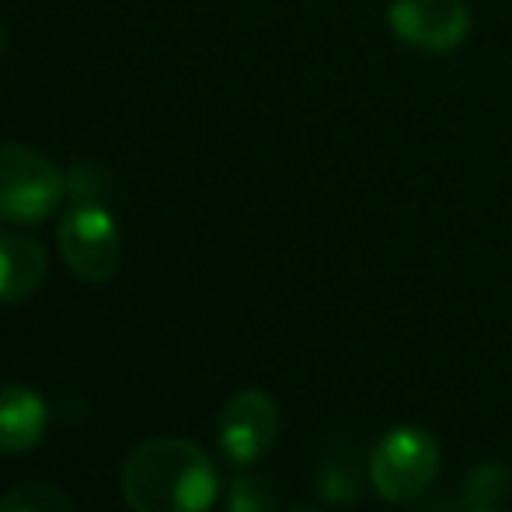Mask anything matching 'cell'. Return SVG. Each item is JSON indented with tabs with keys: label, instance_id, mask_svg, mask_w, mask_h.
<instances>
[{
	"label": "cell",
	"instance_id": "1",
	"mask_svg": "<svg viewBox=\"0 0 512 512\" xmlns=\"http://www.w3.org/2000/svg\"><path fill=\"white\" fill-rule=\"evenodd\" d=\"M216 495L220 471L189 439H147L122 467V499L133 512H209Z\"/></svg>",
	"mask_w": 512,
	"mask_h": 512
},
{
	"label": "cell",
	"instance_id": "6",
	"mask_svg": "<svg viewBox=\"0 0 512 512\" xmlns=\"http://www.w3.org/2000/svg\"><path fill=\"white\" fill-rule=\"evenodd\" d=\"M279 436V405L265 391H241L223 405L216 439L230 464L251 467L272 450Z\"/></svg>",
	"mask_w": 512,
	"mask_h": 512
},
{
	"label": "cell",
	"instance_id": "9",
	"mask_svg": "<svg viewBox=\"0 0 512 512\" xmlns=\"http://www.w3.org/2000/svg\"><path fill=\"white\" fill-rule=\"evenodd\" d=\"M366 478H370V474H366ZM366 478L352 453H328L321 471H317V495H321L328 506H352V502L363 499Z\"/></svg>",
	"mask_w": 512,
	"mask_h": 512
},
{
	"label": "cell",
	"instance_id": "3",
	"mask_svg": "<svg viewBox=\"0 0 512 512\" xmlns=\"http://www.w3.org/2000/svg\"><path fill=\"white\" fill-rule=\"evenodd\" d=\"M67 196V178L28 143H0V220L42 223Z\"/></svg>",
	"mask_w": 512,
	"mask_h": 512
},
{
	"label": "cell",
	"instance_id": "15",
	"mask_svg": "<svg viewBox=\"0 0 512 512\" xmlns=\"http://www.w3.org/2000/svg\"><path fill=\"white\" fill-rule=\"evenodd\" d=\"M0 53H4V25H0Z\"/></svg>",
	"mask_w": 512,
	"mask_h": 512
},
{
	"label": "cell",
	"instance_id": "10",
	"mask_svg": "<svg viewBox=\"0 0 512 512\" xmlns=\"http://www.w3.org/2000/svg\"><path fill=\"white\" fill-rule=\"evenodd\" d=\"M512 488V474L506 464L499 460H485V464L471 467L460 485V506L471 509H499V502L509 495Z\"/></svg>",
	"mask_w": 512,
	"mask_h": 512
},
{
	"label": "cell",
	"instance_id": "14",
	"mask_svg": "<svg viewBox=\"0 0 512 512\" xmlns=\"http://www.w3.org/2000/svg\"><path fill=\"white\" fill-rule=\"evenodd\" d=\"M429 512H499V509H471V506H460V499H457V506H436Z\"/></svg>",
	"mask_w": 512,
	"mask_h": 512
},
{
	"label": "cell",
	"instance_id": "11",
	"mask_svg": "<svg viewBox=\"0 0 512 512\" xmlns=\"http://www.w3.org/2000/svg\"><path fill=\"white\" fill-rule=\"evenodd\" d=\"M227 512H279L276 481L265 474H237L227 488Z\"/></svg>",
	"mask_w": 512,
	"mask_h": 512
},
{
	"label": "cell",
	"instance_id": "2",
	"mask_svg": "<svg viewBox=\"0 0 512 512\" xmlns=\"http://www.w3.org/2000/svg\"><path fill=\"white\" fill-rule=\"evenodd\" d=\"M443 467V453L432 432L415 429V425H398L384 432L370 453V485L384 502L408 506L432 492Z\"/></svg>",
	"mask_w": 512,
	"mask_h": 512
},
{
	"label": "cell",
	"instance_id": "4",
	"mask_svg": "<svg viewBox=\"0 0 512 512\" xmlns=\"http://www.w3.org/2000/svg\"><path fill=\"white\" fill-rule=\"evenodd\" d=\"M56 244L67 269L84 283H108L119 272L122 237L102 203H77L60 220Z\"/></svg>",
	"mask_w": 512,
	"mask_h": 512
},
{
	"label": "cell",
	"instance_id": "12",
	"mask_svg": "<svg viewBox=\"0 0 512 512\" xmlns=\"http://www.w3.org/2000/svg\"><path fill=\"white\" fill-rule=\"evenodd\" d=\"M0 512H77V506L53 485H25L0 499Z\"/></svg>",
	"mask_w": 512,
	"mask_h": 512
},
{
	"label": "cell",
	"instance_id": "16",
	"mask_svg": "<svg viewBox=\"0 0 512 512\" xmlns=\"http://www.w3.org/2000/svg\"><path fill=\"white\" fill-rule=\"evenodd\" d=\"M300 512H304V509H300Z\"/></svg>",
	"mask_w": 512,
	"mask_h": 512
},
{
	"label": "cell",
	"instance_id": "7",
	"mask_svg": "<svg viewBox=\"0 0 512 512\" xmlns=\"http://www.w3.org/2000/svg\"><path fill=\"white\" fill-rule=\"evenodd\" d=\"M46 248L28 234H0V304H25L46 283Z\"/></svg>",
	"mask_w": 512,
	"mask_h": 512
},
{
	"label": "cell",
	"instance_id": "13",
	"mask_svg": "<svg viewBox=\"0 0 512 512\" xmlns=\"http://www.w3.org/2000/svg\"><path fill=\"white\" fill-rule=\"evenodd\" d=\"M67 196H74L77 203H98L105 196V185H108V175L102 164H91V161H81L67 171Z\"/></svg>",
	"mask_w": 512,
	"mask_h": 512
},
{
	"label": "cell",
	"instance_id": "5",
	"mask_svg": "<svg viewBox=\"0 0 512 512\" xmlns=\"http://www.w3.org/2000/svg\"><path fill=\"white\" fill-rule=\"evenodd\" d=\"M471 7L464 0H391L387 28L394 39L425 56H446L471 35Z\"/></svg>",
	"mask_w": 512,
	"mask_h": 512
},
{
	"label": "cell",
	"instance_id": "8",
	"mask_svg": "<svg viewBox=\"0 0 512 512\" xmlns=\"http://www.w3.org/2000/svg\"><path fill=\"white\" fill-rule=\"evenodd\" d=\"M49 408L32 387H0V453H28L42 443Z\"/></svg>",
	"mask_w": 512,
	"mask_h": 512
}]
</instances>
